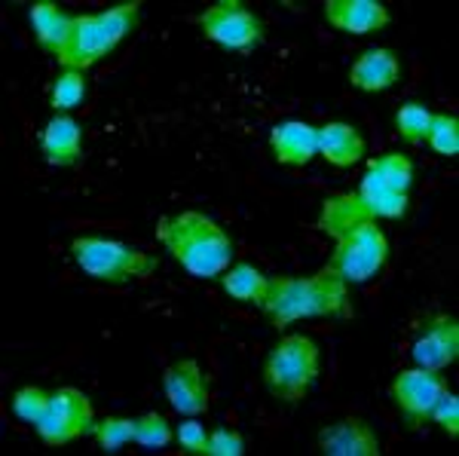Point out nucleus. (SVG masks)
Returning <instances> with one entry per match:
<instances>
[{
	"label": "nucleus",
	"instance_id": "7ed1b4c3",
	"mask_svg": "<svg viewBox=\"0 0 459 456\" xmlns=\"http://www.w3.org/2000/svg\"><path fill=\"white\" fill-rule=\"evenodd\" d=\"M157 237L166 254H172V261L196 279L221 276L233 261V239L205 211L190 209L181 215L160 218Z\"/></svg>",
	"mask_w": 459,
	"mask_h": 456
},
{
	"label": "nucleus",
	"instance_id": "f3484780",
	"mask_svg": "<svg viewBox=\"0 0 459 456\" xmlns=\"http://www.w3.org/2000/svg\"><path fill=\"white\" fill-rule=\"evenodd\" d=\"M368 142L359 135V129L343 120H331L318 126V157L328 159L334 168H352L365 159Z\"/></svg>",
	"mask_w": 459,
	"mask_h": 456
},
{
	"label": "nucleus",
	"instance_id": "6e6552de",
	"mask_svg": "<svg viewBox=\"0 0 459 456\" xmlns=\"http://www.w3.org/2000/svg\"><path fill=\"white\" fill-rule=\"evenodd\" d=\"M92 426H95V410L89 395H83L74 386H58L53 389L47 414L34 426V432L47 447H65L83 435H92Z\"/></svg>",
	"mask_w": 459,
	"mask_h": 456
},
{
	"label": "nucleus",
	"instance_id": "5701e85b",
	"mask_svg": "<svg viewBox=\"0 0 459 456\" xmlns=\"http://www.w3.org/2000/svg\"><path fill=\"white\" fill-rule=\"evenodd\" d=\"M429 126H432V110L423 101H404L395 110V129L407 144H426Z\"/></svg>",
	"mask_w": 459,
	"mask_h": 456
},
{
	"label": "nucleus",
	"instance_id": "9d476101",
	"mask_svg": "<svg viewBox=\"0 0 459 456\" xmlns=\"http://www.w3.org/2000/svg\"><path fill=\"white\" fill-rule=\"evenodd\" d=\"M162 392L178 414L199 417L209 410L212 401V377L203 371L196 358H178L162 371Z\"/></svg>",
	"mask_w": 459,
	"mask_h": 456
},
{
	"label": "nucleus",
	"instance_id": "aec40b11",
	"mask_svg": "<svg viewBox=\"0 0 459 456\" xmlns=\"http://www.w3.org/2000/svg\"><path fill=\"white\" fill-rule=\"evenodd\" d=\"M266 279L270 276H264L255 263H233L218 282L227 297L239 300V304H261L266 291Z\"/></svg>",
	"mask_w": 459,
	"mask_h": 456
},
{
	"label": "nucleus",
	"instance_id": "ddd939ff",
	"mask_svg": "<svg viewBox=\"0 0 459 456\" xmlns=\"http://www.w3.org/2000/svg\"><path fill=\"white\" fill-rule=\"evenodd\" d=\"M322 10L328 25L343 34H374L392 22L380 0H325Z\"/></svg>",
	"mask_w": 459,
	"mask_h": 456
},
{
	"label": "nucleus",
	"instance_id": "cd10ccee",
	"mask_svg": "<svg viewBox=\"0 0 459 456\" xmlns=\"http://www.w3.org/2000/svg\"><path fill=\"white\" fill-rule=\"evenodd\" d=\"M432 423L441 426V432L450 441L459 438V395L456 392L444 389V395L435 401V408H432Z\"/></svg>",
	"mask_w": 459,
	"mask_h": 456
},
{
	"label": "nucleus",
	"instance_id": "423d86ee",
	"mask_svg": "<svg viewBox=\"0 0 459 456\" xmlns=\"http://www.w3.org/2000/svg\"><path fill=\"white\" fill-rule=\"evenodd\" d=\"M74 263L80 270L105 285H126L132 279H147L157 270V261L138 248L126 245L120 239L101 237H77L71 242Z\"/></svg>",
	"mask_w": 459,
	"mask_h": 456
},
{
	"label": "nucleus",
	"instance_id": "1a4fd4ad",
	"mask_svg": "<svg viewBox=\"0 0 459 456\" xmlns=\"http://www.w3.org/2000/svg\"><path fill=\"white\" fill-rule=\"evenodd\" d=\"M444 389H447V380L438 377V371L407 367V371H398L395 380L389 383V399L395 401L407 429L420 432L432 420V408L444 395Z\"/></svg>",
	"mask_w": 459,
	"mask_h": 456
},
{
	"label": "nucleus",
	"instance_id": "0eeeda50",
	"mask_svg": "<svg viewBox=\"0 0 459 456\" xmlns=\"http://www.w3.org/2000/svg\"><path fill=\"white\" fill-rule=\"evenodd\" d=\"M196 25L212 43L236 56H251L266 40L264 19L255 16L246 0H218L205 13H199Z\"/></svg>",
	"mask_w": 459,
	"mask_h": 456
},
{
	"label": "nucleus",
	"instance_id": "412c9836",
	"mask_svg": "<svg viewBox=\"0 0 459 456\" xmlns=\"http://www.w3.org/2000/svg\"><path fill=\"white\" fill-rule=\"evenodd\" d=\"M368 172H374L377 178L386 184L389 190H395V194H411L413 187V159L407 157V153H383L380 159H371L368 163Z\"/></svg>",
	"mask_w": 459,
	"mask_h": 456
},
{
	"label": "nucleus",
	"instance_id": "2eb2a0df",
	"mask_svg": "<svg viewBox=\"0 0 459 456\" xmlns=\"http://www.w3.org/2000/svg\"><path fill=\"white\" fill-rule=\"evenodd\" d=\"M40 153L49 166H77L83 157V129L71 114H56L40 132Z\"/></svg>",
	"mask_w": 459,
	"mask_h": 456
},
{
	"label": "nucleus",
	"instance_id": "393cba45",
	"mask_svg": "<svg viewBox=\"0 0 459 456\" xmlns=\"http://www.w3.org/2000/svg\"><path fill=\"white\" fill-rule=\"evenodd\" d=\"M175 438V429L169 426V420L157 410H147V414L135 417V444L147 447V451H160L169 441Z\"/></svg>",
	"mask_w": 459,
	"mask_h": 456
},
{
	"label": "nucleus",
	"instance_id": "f257e3e1",
	"mask_svg": "<svg viewBox=\"0 0 459 456\" xmlns=\"http://www.w3.org/2000/svg\"><path fill=\"white\" fill-rule=\"evenodd\" d=\"M318 230L334 239V257L328 267L346 285H365L383 273L389 261V239L377 218L361 209L355 194H334L322 202Z\"/></svg>",
	"mask_w": 459,
	"mask_h": 456
},
{
	"label": "nucleus",
	"instance_id": "4468645a",
	"mask_svg": "<svg viewBox=\"0 0 459 456\" xmlns=\"http://www.w3.org/2000/svg\"><path fill=\"white\" fill-rule=\"evenodd\" d=\"M270 151L279 166L300 168L318 157V129L303 120H285L270 129Z\"/></svg>",
	"mask_w": 459,
	"mask_h": 456
},
{
	"label": "nucleus",
	"instance_id": "dca6fc26",
	"mask_svg": "<svg viewBox=\"0 0 459 456\" xmlns=\"http://www.w3.org/2000/svg\"><path fill=\"white\" fill-rule=\"evenodd\" d=\"M402 77V58L386 47L365 49L350 68V83L359 92H383Z\"/></svg>",
	"mask_w": 459,
	"mask_h": 456
},
{
	"label": "nucleus",
	"instance_id": "c85d7f7f",
	"mask_svg": "<svg viewBox=\"0 0 459 456\" xmlns=\"http://www.w3.org/2000/svg\"><path fill=\"white\" fill-rule=\"evenodd\" d=\"M175 441L181 444V451L187 456H205V447H209V432H205L203 423L184 420L175 429Z\"/></svg>",
	"mask_w": 459,
	"mask_h": 456
},
{
	"label": "nucleus",
	"instance_id": "a878e982",
	"mask_svg": "<svg viewBox=\"0 0 459 456\" xmlns=\"http://www.w3.org/2000/svg\"><path fill=\"white\" fill-rule=\"evenodd\" d=\"M426 144L441 157H456L459 153V120L454 114H432Z\"/></svg>",
	"mask_w": 459,
	"mask_h": 456
},
{
	"label": "nucleus",
	"instance_id": "f8f14e48",
	"mask_svg": "<svg viewBox=\"0 0 459 456\" xmlns=\"http://www.w3.org/2000/svg\"><path fill=\"white\" fill-rule=\"evenodd\" d=\"M318 453L325 456H380V435L365 417H343V420L322 426L316 435Z\"/></svg>",
	"mask_w": 459,
	"mask_h": 456
},
{
	"label": "nucleus",
	"instance_id": "a211bd4d",
	"mask_svg": "<svg viewBox=\"0 0 459 456\" xmlns=\"http://www.w3.org/2000/svg\"><path fill=\"white\" fill-rule=\"evenodd\" d=\"M28 22H31L34 37H37V43H40L43 53L58 56L65 37L71 31L74 16H68V13H65L58 4H53V0H37V4L28 6Z\"/></svg>",
	"mask_w": 459,
	"mask_h": 456
},
{
	"label": "nucleus",
	"instance_id": "f03ea898",
	"mask_svg": "<svg viewBox=\"0 0 459 456\" xmlns=\"http://www.w3.org/2000/svg\"><path fill=\"white\" fill-rule=\"evenodd\" d=\"M257 306L273 328H288L300 319H352L350 285L331 267L316 276H270Z\"/></svg>",
	"mask_w": 459,
	"mask_h": 456
},
{
	"label": "nucleus",
	"instance_id": "6ab92c4d",
	"mask_svg": "<svg viewBox=\"0 0 459 456\" xmlns=\"http://www.w3.org/2000/svg\"><path fill=\"white\" fill-rule=\"evenodd\" d=\"M355 200L361 202V209L368 211L371 218H404L407 215V205H411V200H407V194H395V190H389L386 184H383L380 178H377L374 172L361 175L359 181V190H355Z\"/></svg>",
	"mask_w": 459,
	"mask_h": 456
},
{
	"label": "nucleus",
	"instance_id": "c756f323",
	"mask_svg": "<svg viewBox=\"0 0 459 456\" xmlns=\"http://www.w3.org/2000/svg\"><path fill=\"white\" fill-rule=\"evenodd\" d=\"M246 453V438L236 429H212L205 456H242Z\"/></svg>",
	"mask_w": 459,
	"mask_h": 456
},
{
	"label": "nucleus",
	"instance_id": "20e7f679",
	"mask_svg": "<svg viewBox=\"0 0 459 456\" xmlns=\"http://www.w3.org/2000/svg\"><path fill=\"white\" fill-rule=\"evenodd\" d=\"M138 16H142L138 0L110 6L105 13H92V16H74L71 31L56 56L58 65L65 71L86 73L92 65H99L108 53H114L120 47L123 37L138 25Z\"/></svg>",
	"mask_w": 459,
	"mask_h": 456
},
{
	"label": "nucleus",
	"instance_id": "9b49d317",
	"mask_svg": "<svg viewBox=\"0 0 459 456\" xmlns=\"http://www.w3.org/2000/svg\"><path fill=\"white\" fill-rule=\"evenodd\" d=\"M411 356L417 367L426 371H444L459 358V322L450 313H435L423 334L413 340Z\"/></svg>",
	"mask_w": 459,
	"mask_h": 456
},
{
	"label": "nucleus",
	"instance_id": "4be33fe9",
	"mask_svg": "<svg viewBox=\"0 0 459 456\" xmlns=\"http://www.w3.org/2000/svg\"><path fill=\"white\" fill-rule=\"evenodd\" d=\"M86 99V73L83 71H62L49 86V108L53 114H71Z\"/></svg>",
	"mask_w": 459,
	"mask_h": 456
},
{
	"label": "nucleus",
	"instance_id": "39448f33",
	"mask_svg": "<svg viewBox=\"0 0 459 456\" xmlns=\"http://www.w3.org/2000/svg\"><path fill=\"white\" fill-rule=\"evenodd\" d=\"M322 374V349L307 334H285L261 365L264 389L285 404H300Z\"/></svg>",
	"mask_w": 459,
	"mask_h": 456
},
{
	"label": "nucleus",
	"instance_id": "b1692460",
	"mask_svg": "<svg viewBox=\"0 0 459 456\" xmlns=\"http://www.w3.org/2000/svg\"><path fill=\"white\" fill-rule=\"evenodd\" d=\"M92 438L105 453H117L123 444L135 441V420H129V417H101L92 426Z\"/></svg>",
	"mask_w": 459,
	"mask_h": 456
},
{
	"label": "nucleus",
	"instance_id": "bb28decb",
	"mask_svg": "<svg viewBox=\"0 0 459 456\" xmlns=\"http://www.w3.org/2000/svg\"><path fill=\"white\" fill-rule=\"evenodd\" d=\"M49 399H53V392H47L43 386H22L16 389V395H13V414H16L22 423L37 426L43 420V414H47Z\"/></svg>",
	"mask_w": 459,
	"mask_h": 456
}]
</instances>
